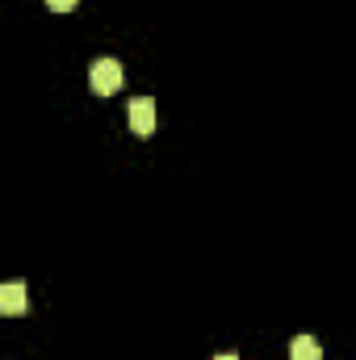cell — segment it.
Instances as JSON below:
<instances>
[{
  "instance_id": "cell-1",
  "label": "cell",
  "mask_w": 356,
  "mask_h": 360,
  "mask_svg": "<svg viewBox=\"0 0 356 360\" xmlns=\"http://www.w3.org/2000/svg\"><path fill=\"white\" fill-rule=\"evenodd\" d=\"M89 84H92V92H101V96H113V92L122 89V63H117V59H96L89 68Z\"/></svg>"
},
{
  "instance_id": "cell-2",
  "label": "cell",
  "mask_w": 356,
  "mask_h": 360,
  "mask_svg": "<svg viewBox=\"0 0 356 360\" xmlns=\"http://www.w3.org/2000/svg\"><path fill=\"white\" fill-rule=\"evenodd\" d=\"M126 113H130L134 134H143V139H147V134H155V101H151V96H134Z\"/></svg>"
},
{
  "instance_id": "cell-3",
  "label": "cell",
  "mask_w": 356,
  "mask_h": 360,
  "mask_svg": "<svg viewBox=\"0 0 356 360\" xmlns=\"http://www.w3.org/2000/svg\"><path fill=\"white\" fill-rule=\"evenodd\" d=\"M25 302H30V293H25L21 281H4V285H0V310H4L8 319L25 314Z\"/></svg>"
},
{
  "instance_id": "cell-4",
  "label": "cell",
  "mask_w": 356,
  "mask_h": 360,
  "mask_svg": "<svg viewBox=\"0 0 356 360\" xmlns=\"http://www.w3.org/2000/svg\"><path fill=\"white\" fill-rule=\"evenodd\" d=\"M289 360H323L319 340H314V335H293V344H289Z\"/></svg>"
},
{
  "instance_id": "cell-5",
  "label": "cell",
  "mask_w": 356,
  "mask_h": 360,
  "mask_svg": "<svg viewBox=\"0 0 356 360\" xmlns=\"http://www.w3.org/2000/svg\"><path fill=\"white\" fill-rule=\"evenodd\" d=\"M46 4H51L55 13H72V8H76V0H46Z\"/></svg>"
},
{
  "instance_id": "cell-6",
  "label": "cell",
  "mask_w": 356,
  "mask_h": 360,
  "mask_svg": "<svg viewBox=\"0 0 356 360\" xmlns=\"http://www.w3.org/2000/svg\"><path fill=\"white\" fill-rule=\"evenodd\" d=\"M214 360H239V356H231V352H227V356H214Z\"/></svg>"
}]
</instances>
